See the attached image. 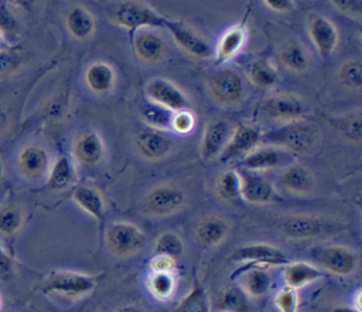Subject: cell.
Returning <instances> with one entry per match:
<instances>
[{"mask_svg": "<svg viewBox=\"0 0 362 312\" xmlns=\"http://www.w3.org/2000/svg\"><path fill=\"white\" fill-rule=\"evenodd\" d=\"M7 126H8V114L3 107H0V137L6 133Z\"/></svg>", "mask_w": 362, "mask_h": 312, "instance_id": "f907efd6", "label": "cell"}, {"mask_svg": "<svg viewBox=\"0 0 362 312\" xmlns=\"http://www.w3.org/2000/svg\"><path fill=\"white\" fill-rule=\"evenodd\" d=\"M280 59L290 71L301 73L308 68V58L297 42H288L280 49Z\"/></svg>", "mask_w": 362, "mask_h": 312, "instance_id": "8d00e7d4", "label": "cell"}, {"mask_svg": "<svg viewBox=\"0 0 362 312\" xmlns=\"http://www.w3.org/2000/svg\"><path fill=\"white\" fill-rule=\"evenodd\" d=\"M106 243L113 256L129 257L143 247L144 236L133 223L115 222L106 232Z\"/></svg>", "mask_w": 362, "mask_h": 312, "instance_id": "277c9868", "label": "cell"}, {"mask_svg": "<svg viewBox=\"0 0 362 312\" xmlns=\"http://www.w3.org/2000/svg\"><path fill=\"white\" fill-rule=\"evenodd\" d=\"M112 21L123 28L136 31L143 27H163L164 18L148 6L137 1L119 3L110 13Z\"/></svg>", "mask_w": 362, "mask_h": 312, "instance_id": "3957f363", "label": "cell"}, {"mask_svg": "<svg viewBox=\"0 0 362 312\" xmlns=\"http://www.w3.org/2000/svg\"><path fill=\"white\" fill-rule=\"evenodd\" d=\"M269 8L274 10V11H288L294 7V3L290 0H264L263 1Z\"/></svg>", "mask_w": 362, "mask_h": 312, "instance_id": "681fc988", "label": "cell"}, {"mask_svg": "<svg viewBox=\"0 0 362 312\" xmlns=\"http://www.w3.org/2000/svg\"><path fill=\"white\" fill-rule=\"evenodd\" d=\"M331 4L344 14L359 17L362 13V1L359 0H331Z\"/></svg>", "mask_w": 362, "mask_h": 312, "instance_id": "bcb514c9", "label": "cell"}, {"mask_svg": "<svg viewBox=\"0 0 362 312\" xmlns=\"http://www.w3.org/2000/svg\"><path fill=\"white\" fill-rule=\"evenodd\" d=\"M74 155L81 165L93 167L105 157V145L99 134L93 130L83 131L74 144Z\"/></svg>", "mask_w": 362, "mask_h": 312, "instance_id": "d6986e66", "label": "cell"}, {"mask_svg": "<svg viewBox=\"0 0 362 312\" xmlns=\"http://www.w3.org/2000/svg\"><path fill=\"white\" fill-rule=\"evenodd\" d=\"M85 82L92 92L107 93L115 85V69L103 61L92 62L85 71Z\"/></svg>", "mask_w": 362, "mask_h": 312, "instance_id": "4316f807", "label": "cell"}, {"mask_svg": "<svg viewBox=\"0 0 362 312\" xmlns=\"http://www.w3.org/2000/svg\"><path fill=\"white\" fill-rule=\"evenodd\" d=\"M16 275V263L14 260L7 254L0 251V281L8 282Z\"/></svg>", "mask_w": 362, "mask_h": 312, "instance_id": "7dc6e473", "label": "cell"}, {"mask_svg": "<svg viewBox=\"0 0 362 312\" xmlns=\"http://www.w3.org/2000/svg\"><path fill=\"white\" fill-rule=\"evenodd\" d=\"M246 73L249 80L260 89L273 88L279 80L277 69L266 58L252 61L246 68Z\"/></svg>", "mask_w": 362, "mask_h": 312, "instance_id": "f546056e", "label": "cell"}, {"mask_svg": "<svg viewBox=\"0 0 362 312\" xmlns=\"http://www.w3.org/2000/svg\"><path fill=\"white\" fill-rule=\"evenodd\" d=\"M262 133L247 124H239L235 130H232L230 137L219 154V160L222 162L232 161L239 157L247 155L262 143Z\"/></svg>", "mask_w": 362, "mask_h": 312, "instance_id": "9c48e42d", "label": "cell"}, {"mask_svg": "<svg viewBox=\"0 0 362 312\" xmlns=\"http://www.w3.org/2000/svg\"><path fill=\"white\" fill-rule=\"evenodd\" d=\"M212 97L222 106H232L242 100L245 86L242 78L230 68H221L208 79Z\"/></svg>", "mask_w": 362, "mask_h": 312, "instance_id": "5b68a950", "label": "cell"}, {"mask_svg": "<svg viewBox=\"0 0 362 312\" xmlns=\"http://www.w3.org/2000/svg\"><path fill=\"white\" fill-rule=\"evenodd\" d=\"M284 162V154L274 147H260L250 151L240 160V167L246 171H263L280 167Z\"/></svg>", "mask_w": 362, "mask_h": 312, "instance_id": "cb8c5ba5", "label": "cell"}, {"mask_svg": "<svg viewBox=\"0 0 362 312\" xmlns=\"http://www.w3.org/2000/svg\"><path fill=\"white\" fill-rule=\"evenodd\" d=\"M144 90L154 104H158L173 113L188 110L189 107V100L185 93L168 79L153 78L147 82Z\"/></svg>", "mask_w": 362, "mask_h": 312, "instance_id": "52a82bcc", "label": "cell"}, {"mask_svg": "<svg viewBox=\"0 0 362 312\" xmlns=\"http://www.w3.org/2000/svg\"><path fill=\"white\" fill-rule=\"evenodd\" d=\"M321 277H322V272L317 267L304 261L287 263L284 264V268H283V278H284L286 287L294 291L317 281Z\"/></svg>", "mask_w": 362, "mask_h": 312, "instance_id": "603a6c76", "label": "cell"}, {"mask_svg": "<svg viewBox=\"0 0 362 312\" xmlns=\"http://www.w3.org/2000/svg\"><path fill=\"white\" fill-rule=\"evenodd\" d=\"M95 287L96 281L92 275L76 271H54L45 278L42 292L72 299L88 295Z\"/></svg>", "mask_w": 362, "mask_h": 312, "instance_id": "7a4b0ae2", "label": "cell"}, {"mask_svg": "<svg viewBox=\"0 0 362 312\" xmlns=\"http://www.w3.org/2000/svg\"><path fill=\"white\" fill-rule=\"evenodd\" d=\"M137 152L147 160H160L165 157L173 145V140L164 131L141 130L134 137Z\"/></svg>", "mask_w": 362, "mask_h": 312, "instance_id": "2e32d148", "label": "cell"}, {"mask_svg": "<svg viewBox=\"0 0 362 312\" xmlns=\"http://www.w3.org/2000/svg\"><path fill=\"white\" fill-rule=\"evenodd\" d=\"M262 141L290 152L307 154L315 147L318 141V131L310 121L294 120L266 133L262 136Z\"/></svg>", "mask_w": 362, "mask_h": 312, "instance_id": "6da1fadb", "label": "cell"}, {"mask_svg": "<svg viewBox=\"0 0 362 312\" xmlns=\"http://www.w3.org/2000/svg\"><path fill=\"white\" fill-rule=\"evenodd\" d=\"M233 261H249V263H257L263 265H284L288 263L286 254L279 247L264 244V243H256L249 244L238 248L233 256Z\"/></svg>", "mask_w": 362, "mask_h": 312, "instance_id": "9a60e30c", "label": "cell"}, {"mask_svg": "<svg viewBox=\"0 0 362 312\" xmlns=\"http://www.w3.org/2000/svg\"><path fill=\"white\" fill-rule=\"evenodd\" d=\"M17 171L27 179L42 176L49 167L48 151L38 144H27L17 154Z\"/></svg>", "mask_w": 362, "mask_h": 312, "instance_id": "4fadbf2b", "label": "cell"}, {"mask_svg": "<svg viewBox=\"0 0 362 312\" xmlns=\"http://www.w3.org/2000/svg\"><path fill=\"white\" fill-rule=\"evenodd\" d=\"M134 51L146 64H158L165 54V42L154 31H140L134 37Z\"/></svg>", "mask_w": 362, "mask_h": 312, "instance_id": "ffe728a7", "label": "cell"}, {"mask_svg": "<svg viewBox=\"0 0 362 312\" xmlns=\"http://www.w3.org/2000/svg\"><path fill=\"white\" fill-rule=\"evenodd\" d=\"M21 54L17 49H1L0 51V78L11 76L21 66Z\"/></svg>", "mask_w": 362, "mask_h": 312, "instance_id": "b9f144b4", "label": "cell"}, {"mask_svg": "<svg viewBox=\"0 0 362 312\" xmlns=\"http://www.w3.org/2000/svg\"><path fill=\"white\" fill-rule=\"evenodd\" d=\"M279 229L293 240H305L322 233V222L308 215H291L280 220Z\"/></svg>", "mask_w": 362, "mask_h": 312, "instance_id": "e0dca14e", "label": "cell"}, {"mask_svg": "<svg viewBox=\"0 0 362 312\" xmlns=\"http://www.w3.org/2000/svg\"><path fill=\"white\" fill-rule=\"evenodd\" d=\"M65 27L76 40H86L95 31L93 16L82 6H72L65 13Z\"/></svg>", "mask_w": 362, "mask_h": 312, "instance_id": "d4e9b609", "label": "cell"}, {"mask_svg": "<svg viewBox=\"0 0 362 312\" xmlns=\"http://www.w3.org/2000/svg\"><path fill=\"white\" fill-rule=\"evenodd\" d=\"M232 128L225 120H212L208 123L204 134H202V145L201 155L204 160H212L218 157L225 148Z\"/></svg>", "mask_w": 362, "mask_h": 312, "instance_id": "ac0fdd59", "label": "cell"}, {"mask_svg": "<svg viewBox=\"0 0 362 312\" xmlns=\"http://www.w3.org/2000/svg\"><path fill=\"white\" fill-rule=\"evenodd\" d=\"M74 182L75 169L71 160L66 155H59L48 174L47 186L54 191H65L71 188Z\"/></svg>", "mask_w": 362, "mask_h": 312, "instance_id": "f1b7e54d", "label": "cell"}, {"mask_svg": "<svg viewBox=\"0 0 362 312\" xmlns=\"http://www.w3.org/2000/svg\"><path fill=\"white\" fill-rule=\"evenodd\" d=\"M195 126V116L189 110H181L173 113L171 130L177 133H189Z\"/></svg>", "mask_w": 362, "mask_h": 312, "instance_id": "ee69618b", "label": "cell"}, {"mask_svg": "<svg viewBox=\"0 0 362 312\" xmlns=\"http://www.w3.org/2000/svg\"><path fill=\"white\" fill-rule=\"evenodd\" d=\"M6 40H7V37L0 31V51H1V49H6V48H4V45H6Z\"/></svg>", "mask_w": 362, "mask_h": 312, "instance_id": "db71d44e", "label": "cell"}, {"mask_svg": "<svg viewBox=\"0 0 362 312\" xmlns=\"http://www.w3.org/2000/svg\"><path fill=\"white\" fill-rule=\"evenodd\" d=\"M338 131L349 141H354L356 144L362 140V126H361V114L355 113L348 117H342L337 126Z\"/></svg>", "mask_w": 362, "mask_h": 312, "instance_id": "60d3db41", "label": "cell"}, {"mask_svg": "<svg viewBox=\"0 0 362 312\" xmlns=\"http://www.w3.org/2000/svg\"><path fill=\"white\" fill-rule=\"evenodd\" d=\"M214 309L216 312H247L249 301L240 288L229 287L218 295L214 304Z\"/></svg>", "mask_w": 362, "mask_h": 312, "instance_id": "4dcf8cb0", "label": "cell"}, {"mask_svg": "<svg viewBox=\"0 0 362 312\" xmlns=\"http://www.w3.org/2000/svg\"><path fill=\"white\" fill-rule=\"evenodd\" d=\"M339 82L344 88L352 90V92H359L362 89V65L358 59L346 61L338 72Z\"/></svg>", "mask_w": 362, "mask_h": 312, "instance_id": "ab89813d", "label": "cell"}, {"mask_svg": "<svg viewBox=\"0 0 362 312\" xmlns=\"http://www.w3.org/2000/svg\"><path fill=\"white\" fill-rule=\"evenodd\" d=\"M113 312H143V309L140 306H136V305H124V306H120V308L115 309Z\"/></svg>", "mask_w": 362, "mask_h": 312, "instance_id": "816d5d0a", "label": "cell"}, {"mask_svg": "<svg viewBox=\"0 0 362 312\" xmlns=\"http://www.w3.org/2000/svg\"><path fill=\"white\" fill-rule=\"evenodd\" d=\"M262 114L270 120H297L305 113V106L296 95L281 93L266 99L260 106Z\"/></svg>", "mask_w": 362, "mask_h": 312, "instance_id": "30bf717a", "label": "cell"}, {"mask_svg": "<svg viewBox=\"0 0 362 312\" xmlns=\"http://www.w3.org/2000/svg\"><path fill=\"white\" fill-rule=\"evenodd\" d=\"M139 116L144 123H147L153 130L164 131V130H171V119H173V112L154 104H141L139 109Z\"/></svg>", "mask_w": 362, "mask_h": 312, "instance_id": "d6a6232c", "label": "cell"}, {"mask_svg": "<svg viewBox=\"0 0 362 312\" xmlns=\"http://www.w3.org/2000/svg\"><path fill=\"white\" fill-rule=\"evenodd\" d=\"M163 28H167L170 31L174 41L185 52H188L197 58H206L211 55V52H212L211 44L206 40H204L201 35H198L195 31L188 28L185 24L175 21V20L164 18Z\"/></svg>", "mask_w": 362, "mask_h": 312, "instance_id": "7c38bea8", "label": "cell"}, {"mask_svg": "<svg viewBox=\"0 0 362 312\" xmlns=\"http://www.w3.org/2000/svg\"><path fill=\"white\" fill-rule=\"evenodd\" d=\"M24 223V215L14 202H4L0 205V233L3 236H13L20 232Z\"/></svg>", "mask_w": 362, "mask_h": 312, "instance_id": "836d02e7", "label": "cell"}, {"mask_svg": "<svg viewBox=\"0 0 362 312\" xmlns=\"http://www.w3.org/2000/svg\"><path fill=\"white\" fill-rule=\"evenodd\" d=\"M279 184L294 195H308L314 191L315 181L311 171L304 165H291L280 176Z\"/></svg>", "mask_w": 362, "mask_h": 312, "instance_id": "44dd1931", "label": "cell"}, {"mask_svg": "<svg viewBox=\"0 0 362 312\" xmlns=\"http://www.w3.org/2000/svg\"><path fill=\"white\" fill-rule=\"evenodd\" d=\"M317 263L335 275H349L358 265V256L345 246H325L315 251Z\"/></svg>", "mask_w": 362, "mask_h": 312, "instance_id": "ba28073f", "label": "cell"}, {"mask_svg": "<svg viewBox=\"0 0 362 312\" xmlns=\"http://www.w3.org/2000/svg\"><path fill=\"white\" fill-rule=\"evenodd\" d=\"M18 27V21L16 14L11 11L7 3L0 1V31L7 37L13 34Z\"/></svg>", "mask_w": 362, "mask_h": 312, "instance_id": "f6af8a7d", "label": "cell"}, {"mask_svg": "<svg viewBox=\"0 0 362 312\" xmlns=\"http://www.w3.org/2000/svg\"><path fill=\"white\" fill-rule=\"evenodd\" d=\"M151 295L157 299H168L175 289V278L173 272H151L147 280Z\"/></svg>", "mask_w": 362, "mask_h": 312, "instance_id": "f35d334b", "label": "cell"}, {"mask_svg": "<svg viewBox=\"0 0 362 312\" xmlns=\"http://www.w3.org/2000/svg\"><path fill=\"white\" fill-rule=\"evenodd\" d=\"M153 253L154 256H163L175 261L184 254V241L177 233L164 232L156 240Z\"/></svg>", "mask_w": 362, "mask_h": 312, "instance_id": "e575fe53", "label": "cell"}, {"mask_svg": "<svg viewBox=\"0 0 362 312\" xmlns=\"http://www.w3.org/2000/svg\"><path fill=\"white\" fill-rule=\"evenodd\" d=\"M329 312H358V311H355L352 306H337V308H332Z\"/></svg>", "mask_w": 362, "mask_h": 312, "instance_id": "f5cc1de1", "label": "cell"}, {"mask_svg": "<svg viewBox=\"0 0 362 312\" xmlns=\"http://www.w3.org/2000/svg\"><path fill=\"white\" fill-rule=\"evenodd\" d=\"M310 38L322 58H328L338 44L337 27L324 16H313L308 21Z\"/></svg>", "mask_w": 362, "mask_h": 312, "instance_id": "5bb4252c", "label": "cell"}, {"mask_svg": "<svg viewBox=\"0 0 362 312\" xmlns=\"http://www.w3.org/2000/svg\"><path fill=\"white\" fill-rule=\"evenodd\" d=\"M185 200L184 192L174 185H157L143 200V209L153 216H168L178 212Z\"/></svg>", "mask_w": 362, "mask_h": 312, "instance_id": "8992f818", "label": "cell"}, {"mask_svg": "<svg viewBox=\"0 0 362 312\" xmlns=\"http://www.w3.org/2000/svg\"><path fill=\"white\" fill-rule=\"evenodd\" d=\"M1 306H3V299H1V296H0V309H1Z\"/></svg>", "mask_w": 362, "mask_h": 312, "instance_id": "9f6ffc18", "label": "cell"}, {"mask_svg": "<svg viewBox=\"0 0 362 312\" xmlns=\"http://www.w3.org/2000/svg\"><path fill=\"white\" fill-rule=\"evenodd\" d=\"M240 198L253 205H269L279 200L277 193L267 178L263 175L245 171L239 174Z\"/></svg>", "mask_w": 362, "mask_h": 312, "instance_id": "8fae6325", "label": "cell"}, {"mask_svg": "<svg viewBox=\"0 0 362 312\" xmlns=\"http://www.w3.org/2000/svg\"><path fill=\"white\" fill-rule=\"evenodd\" d=\"M215 192L219 199L232 202L240 196V178L239 172L223 171L218 175L215 182Z\"/></svg>", "mask_w": 362, "mask_h": 312, "instance_id": "d590c367", "label": "cell"}, {"mask_svg": "<svg viewBox=\"0 0 362 312\" xmlns=\"http://www.w3.org/2000/svg\"><path fill=\"white\" fill-rule=\"evenodd\" d=\"M242 285L245 291L252 296H262L264 295L272 287V278L266 270L262 268H252L243 277Z\"/></svg>", "mask_w": 362, "mask_h": 312, "instance_id": "74e56055", "label": "cell"}, {"mask_svg": "<svg viewBox=\"0 0 362 312\" xmlns=\"http://www.w3.org/2000/svg\"><path fill=\"white\" fill-rule=\"evenodd\" d=\"M274 304L280 312H297V306H298L297 292L286 287L276 294Z\"/></svg>", "mask_w": 362, "mask_h": 312, "instance_id": "7bdbcfd3", "label": "cell"}, {"mask_svg": "<svg viewBox=\"0 0 362 312\" xmlns=\"http://www.w3.org/2000/svg\"><path fill=\"white\" fill-rule=\"evenodd\" d=\"M228 223L218 216H206L201 219L195 227V234L198 241L205 247H212L219 244L228 234Z\"/></svg>", "mask_w": 362, "mask_h": 312, "instance_id": "484cf974", "label": "cell"}, {"mask_svg": "<svg viewBox=\"0 0 362 312\" xmlns=\"http://www.w3.org/2000/svg\"><path fill=\"white\" fill-rule=\"evenodd\" d=\"M246 40V30L243 25H235L229 28L219 40L215 49V61L218 64L226 62L235 56L243 47Z\"/></svg>", "mask_w": 362, "mask_h": 312, "instance_id": "83f0119b", "label": "cell"}, {"mask_svg": "<svg viewBox=\"0 0 362 312\" xmlns=\"http://www.w3.org/2000/svg\"><path fill=\"white\" fill-rule=\"evenodd\" d=\"M74 202L99 223L105 220V202L102 193L90 185H79L72 192Z\"/></svg>", "mask_w": 362, "mask_h": 312, "instance_id": "7402d4cb", "label": "cell"}, {"mask_svg": "<svg viewBox=\"0 0 362 312\" xmlns=\"http://www.w3.org/2000/svg\"><path fill=\"white\" fill-rule=\"evenodd\" d=\"M3 179V162H1V158H0V181Z\"/></svg>", "mask_w": 362, "mask_h": 312, "instance_id": "11a10c76", "label": "cell"}, {"mask_svg": "<svg viewBox=\"0 0 362 312\" xmlns=\"http://www.w3.org/2000/svg\"><path fill=\"white\" fill-rule=\"evenodd\" d=\"M150 267L153 272H173L175 268V261L163 256H153Z\"/></svg>", "mask_w": 362, "mask_h": 312, "instance_id": "c3c4849f", "label": "cell"}, {"mask_svg": "<svg viewBox=\"0 0 362 312\" xmlns=\"http://www.w3.org/2000/svg\"><path fill=\"white\" fill-rule=\"evenodd\" d=\"M174 312H211L206 289L199 282H195L189 292L177 304Z\"/></svg>", "mask_w": 362, "mask_h": 312, "instance_id": "1f68e13d", "label": "cell"}]
</instances>
